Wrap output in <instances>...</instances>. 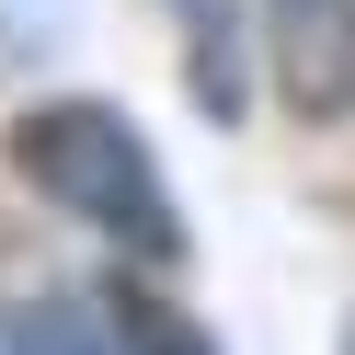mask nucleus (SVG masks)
<instances>
[{
  "instance_id": "obj_2",
  "label": "nucleus",
  "mask_w": 355,
  "mask_h": 355,
  "mask_svg": "<svg viewBox=\"0 0 355 355\" xmlns=\"http://www.w3.org/2000/svg\"><path fill=\"white\" fill-rule=\"evenodd\" d=\"M263 69L298 126L355 115V0H263Z\"/></svg>"
},
{
  "instance_id": "obj_1",
  "label": "nucleus",
  "mask_w": 355,
  "mask_h": 355,
  "mask_svg": "<svg viewBox=\"0 0 355 355\" xmlns=\"http://www.w3.org/2000/svg\"><path fill=\"white\" fill-rule=\"evenodd\" d=\"M12 172L46 195L58 218L126 241L138 263H184V207H172V172L161 149L138 138L126 103H92V92H58V103H24L12 115Z\"/></svg>"
},
{
  "instance_id": "obj_4",
  "label": "nucleus",
  "mask_w": 355,
  "mask_h": 355,
  "mask_svg": "<svg viewBox=\"0 0 355 355\" xmlns=\"http://www.w3.org/2000/svg\"><path fill=\"white\" fill-rule=\"evenodd\" d=\"M184 35H195V58H184L195 103L230 126L241 115V0H184Z\"/></svg>"
},
{
  "instance_id": "obj_3",
  "label": "nucleus",
  "mask_w": 355,
  "mask_h": 355,
  "mask_svg": "<svg viewBox=\"0 0 355 355\" xmlns=\"http://www.w3.org/2000/svg\"><path fill=\"white\" fill-rule=\"evenodd\" d=\"M0 355H126V286H69V298H12Z\"/></svg>"
},
{
  "instance_id": "obj_5",
  "label": "nucleus",
  "mask_w": 355,
  "mask_h": 355,
  "mask_svg": "<svg viewBox=\"0 0 355 355\" xmlns=\"http://www.w3.org/2000/svg\"><path fill=\"white\" fill-rule=\"evenodd\" d=\"M344 355H355V332H344Z\"/></svg>"
}]
</instances>
